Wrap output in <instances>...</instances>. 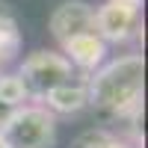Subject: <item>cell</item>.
<instances>
[{
    "label": "cell",
    "mask_w": 148,
    "mask_h": 148,
    "mask_svg": "<svg viewBox=\"0 0 148 148\" xmlns=\"http://www.w3.org/2000/svg\"><path fill=\"white\" fill-rule=\"evenodd\" d=\"M86 92H89V107L98 113L125 119L133 130V145L142 148L139 119H142V92H145V59L142 53H125L104 62L95 74L86 77Z\"/></svg>",
    "instance_id": "obj_1"
},
{
    "label": "cell",
    "mask_w": 148,
    "mask_h": 148,
    "mask_svg": "<svg viewBox=\"0 0 148 148\" xmlns=\"http://www.w3.org/2000/svg\"><path fill=\"white\" fill-rule=\"evenodd\" d=\"M6 148H53L56 145V116L42 104H24L0 127Z\"/></svg>",
    "instance_id": "obj_2"
},
{
    "label": "cell",
    "mask_w": 148,
    "mask_h": 148,
    "mask_svg": "<svg viewBox=\"0 0 148 148\" xmlns=\"http://www.w3.org/2000/svg\"><path fill=\"white\" fill-rule=\"evenodd\" d=\"M18 77L27 89V98L33 101H45L47 92L74 77V68L59 51H33L18 68Z\"/></svg>",
    "instance_id": "obj_3"
},
{
    "label": "cell",
    "mask_w": 148,
    "mask_h": 148,
    "mask_svg": "<svg viewBox=\"0 0 148 148\" xmlns=\"http://www.w3.org/2000/svg\"><path fill=\"white\" fill-rule=\"evenodd\" d=\"M142 33V0H107L95 9V36L104 45H125Z\"/></svg>",
    "instance_id": "obj_4"
},
{
    "label": "cell",
    "mask_w": 148,
    "mask_h": 148,
    "mask_svg": "<svg viewBox=\"0 0 148 148\" xmlns=\"http://www.w3.org/2000/svg\"><path fill=\"white\" fill-rule=\"evenodd\" d=\"M47 30L59 45H65L74 36L95 33V6H89L86 0H65L51 12Z\"/></svg>",
    "instance_id": "obj_5"
},
{
    "label": "cell",
    "mask_w": 148,
    "mask_h": 148,
    "mask_svg": "<svg viewBox=\"0 0 148 148\" xmlns=\"http://www.w3.org/2000/svg\"><path fill=\"white\" fill-rule=\"evenodd\" d=\"M62 47V56L68 59L71 68H77L80 74H95L98 68L104 65V56H107V45L98 39L95 33H83V36H74V39H68Z\"/></svg>",
    "instance_id": "obj_6"
},
{
    "label": "cell",
    "mask_w": 148,
    "mask_h": 148,
    "mask_svg": "<svg viewBox=\"0 0 148 148\" xmlns=\"http://www.w3.org/2000/svg\"><path fill=\"white\" fill-rule=\"evenodd\" d=\"M42 107L51 116H77L80 110L89 107V92H86V74H74L71 80L56 86L53 92L45 95Z\"/></svg>",
    "instance_id": "obj_7"
},
{
    "label": "cell",
    "mask_w": 148,
    "mask_h": 148,
    "mask_svg": "<svg viewBox=\"0 0 148 148\" xmlns=\"http://www.w3.org/2000/svg\"><path fill=\"white\" fill-rule=\"evenodd\" d=\"M21 53V27L9 3L0 0V65L15 62Z\"/></svg>",
    "instance_id": "obj_8"
},
{
    "label": "cell",
    "mask_w": 148,
    "mask_h": 148,
    "mask_svg": "<svg viewBox=\"0 0 148 148\" xmlns=\"http://www.w3.org/2000/svg\"><path fill=\"white\" fill-rule=\"evenodd\" d=\"M68 148H136V145L113 130H107V127H89V130L77 133Z\"/></svg>",
    "instance_id": "obj_9"
},
{
    "label": "cell",
    "mask_w": 148,
    "mask_h": 148,
    "mask_svg": "<svg viewBox=\"0 0 148 148\" xmlns=\"http://www.w3.org/2000/svg\"><path fill=\"white\" fill-rule=\"evenodd\" d=\"M0 101L9 104V107H24L30 101L27 98V89H24V83L18 74H0Z\"/></svg>",
    "instance_id": "obj_10"
},
{
    "label": "cell",
    "mask_w": 148,
    "mask_h": 148,
    "mask_svg": "<svg viewBox=\"0 0 148 148\" xmlns=\"http://www.w3.org/2000/svg\"><path fill=\"white\" fill-rule=\"evenodd\" d=\"M18 110H21V107H18ZM12 113H15V107H9V104H3V101H0V127H3L6 121L12 119Z\"/></svg>",
    "instance_id": "obj_11"
},
{
    "label": "cell",
    "mask_w": 148,
    "mask_h": 148,
    "mask_svg": "<svg viewBox=\"0 0 148 148\" xmlns=\"http://www.w3.org/2000/svg\"><path fill=\"white\" fill-rule=\"evenodd\" d=\"M0 148H6V145H3V139H0Z\"/></svg>",
    "instance_id": "obj_12"
}]
</instances>
